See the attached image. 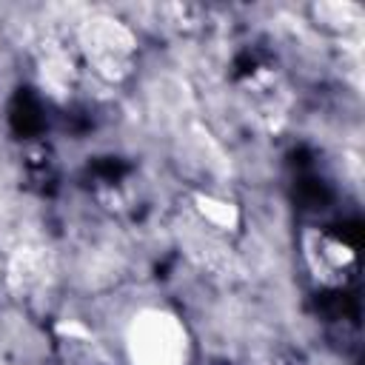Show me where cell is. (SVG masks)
<instances>
[{"instance_id":"6da1fadb","label":"cell","mask_w":365,"mask_h":365,"mask_svg":"<svg viewBox=\"0 0 365 365\" xmlns=\"http://www.w3.org/2000/svg\"><path fill=\"white\" fill-rule=\"evenodd\" d=\"M74 48L83 66L103 83H125L140 60L137 31L111 11H91L74 29Z\"/></svg>"},{"instance_id":"7a4b0ae2","label":"cell","mask_w":365,"mask_h":365,"mask_svg":"<svg viewBox=\"0 0 365 365\" xmlns=\"http://www.w3.org/2000/svg\"><path fill=\"white\" fill-rule=\"evenodd\" d=\"M128 365H191V331L165 305L137 308L123 328Z\"/></svg>"},{"instance_id":"3957f363","label":"cell","mask_w":365,"mask_h":365,"mask_svg":"<svg viewBox=\"0 0 365 365\" xmlns=\"http://www.w3.org/2000/svg\"><path fill=\"white\" fill-rule=\"evenodd\" d=\"M302 259L322 285H339L356 271V251L331 231L308 228L302 234Z\"/></svg>"},{"instance_id":"277c9868","label":"cell","mask_w":365,"mask_h":365,"mask_svg":"<svg viewBox=\"0 0 365 365\" xmlns=\"http://www.w3.org/2000/svg\"><path fill=\"white\" fill-rule=\"evenodd\" d=\"M48 277H51L48 248H43L37 242H26V245L14 248V254L9 257V285L17 294H31V291L43 288Z\"/></svg>"},{"instance_id":"5b68a950","label":"cell","mask_w":365,"mask_h":365,"mask_svg":"<svg viewBox=\"0 0 365 365\" xmlns=\"http://www.w3.org/2000/svg\"><path fill=\"white\" fill-rule=\"evenodd\" d=\"M188 202H191V211L197 214V220L205 222L217 234L228 237V234H237L240 225H242V211H240L237 200H231V197L197 188V191L188 194Z\"/></svg>"},{"instance_id":"8992f818","label":"cell","mask_w":365,"mask_h":365,"mask_svg":"<svg viewBox=\"0 0 365 365\" xmlns=\"http://www.w3.org/2000/svg\"><path fill=\"white\" fill-rule=\"evenodd\" d=\"M37 71H40L43 86L51 94H68L74 86V77H77V63H74L71 51L63 48V43L48 40V43H43V51L37 57Z\"/></svg>"},{"instance_id":"52a82bcc","label":"cell","mask_w":365,"mask_h":365,"mask_svg":"<svg viewBox=\"0 0 365 365\" xmlns=\"http://www.w3.org/2000/svg\"><path fill=\"white\" fill-rule=\"evenodd\" d=\"M308 14L317 29L331 34H348L362 23V6L351 0H319L308 6Z\"/></svg>"}]
</instances>
